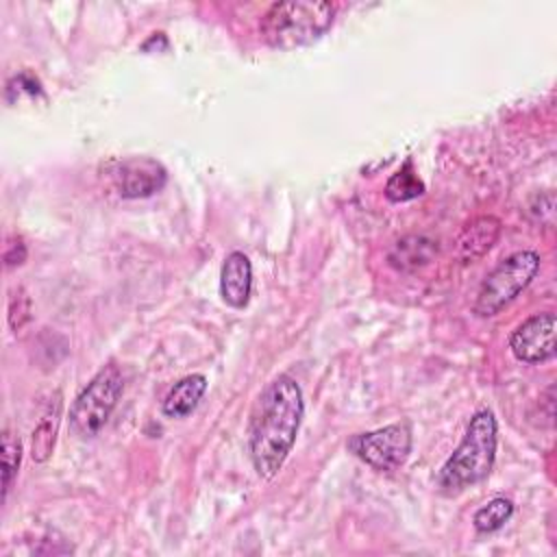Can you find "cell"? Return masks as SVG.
Listing matches in <instances>:
<instances>
[{
    "instance_id": "cell-16",
    "label": "cell",
    "mask_w": 557,
    "mask_h": 557,
    "mask_svg": "<svg viewBox=\"0 0 557 557\" xmlns=\"http://www.w3.org/2000/svg\"><path fill=\"white\" fill-rule=\"evenodd\" d=\"M20 459H22L20 437L4 429V433H2V500L7 498V494L11 490L13 476L17 474Z\"/></svg>"
},
{
    "instance_id": "cell-15",
    "label": "cell",
    "mask_w": 557,
    "mask_h": 557,
    "mask_svg": "<svg viewBox=\"0 0 557 557\" xmlns=\"http://www.w3.org/2000/svg\"><path fill=\"white\" fill-rule=\"evenodd\" d=\"M511 513H513V503L509 498L498 496L474 511L472 524L479 533H492V531H498L511 518Z\"/></svg>"
},
{
    "instance_id": "cell-2",
    "label": "cell",
    "mask_w": 557,
    "mask_h": 557,
    "mask_svg": "<svg viewBox=\"0 0 557 557\" xmlns=\"http://www.w3.org/2000/svg\"><path fill=\"white\" fill-rule=\"evenodd\" d=\"M496 459V418L490 409H479L466 429L463 440L437 472V487L455 496L483 481Z\"/></svg>"
},
{
    "instance_id": "cell-14",
    "label": "cell",
    "mask_w": 557,
    "mask_h": 557,
    "mask_svg": "<svg viewBox=\"0 0 557 557\" xmlns=\"http://www.w3.org/2000/svg\"><path fill=\"white\" fill-rule=\"evenodd\" d=\"M424 194V183L418 178V174L413 172V163L411 159H407L400 170L396 174L389 176L387 185H385V196L392 202H405L411 198H418Z\"/></svg>"
},
{
    "instance_id": "cell-5",
    "label": "cell",
    "mask_w": 557,
    "mask_h": 557,
    "mask_svg": "<svg viewBox=\"0 0 557 557\" xmlns=\"http://www.w3.org/2000/svg\"><path fill=\"white\" fill-rule=\"evenodd\" d=\"M540 263L542 259L535 250H520L500 261L481 283L474 300V313L492 318L505 309L522 289L529 287L540 272Z\"/></svg>"
},
{
    "instance_id": "cell-7",
    "label": "cell",
    "mask_w": 557,
    "mask_h": 557,
    "mask_svg": "<svg viewBox=\"0 0 557 557\" xmlns=\"http://www.w3.org/2000/svg\"><path fill=\"white\" fill-rule=\"evenodd\" d=\"M555 313L544 311L518 324L509 337V348L524 363H542L555 357Z\"/></svg>"
},
{
    "instance_id": "cell-9",
    "label": "cell",
    "mask_w": 557,
    "mask_h": 557,
    "mask_svg": "<svg viewBox=\"0 0 557 557\" xmlns=\"http://www.w3.org/2000/svg\"><path fill=\"white\" fill-rule=\"evenodd\" d=\"M500 220L496 215H479L472 218L461 233L457 235L455 250L461 263H472L481 259L500 237Z\"/></svg>"
},
{
    "instance_id": "cell-8",
    "label": "cell",
    "mask_w": 557,
    "mask_h": 557,
    "mask_svg": "<svg viewBox=\"0 0 557 557\" xmlns=\"http://www.w3.org/2000/svg\"><path fill=\"white\" fill-rule=\"evenodd\" d=\"M165 181V168L150 157L126 159L115 172V187L122 198H148L157 194Z\"/></svg>"
},
{
    "instance_id": "cell-18",
    "label": "cell",
    "mask_w": 557,
    "mask_h": 557,
    "mask_svg": "<svg viewBox=\"0 0 557 557\" xmlns=\"http://www.w3.org/2000/svg\"><path fill=\"white\" fill-rule=\"evenodd\" d=\"M4 268L11 270V268H17L26 261V244L22 242V237H11L7 239V246H4Z\"/></svg>"
},
{
    "instance_id": "cell-4",
    "label": "cell",
    "mask_w": 557,
    "mask_h": 557,
    "mask_svg": "<svg viewBox=\"0 0 557 557\" xmlns=\"http://www.w3.org/2000/svg\"><path fill=\"white\" fill-rule=\"evenodd\" d=\"M122 392L124 376L120 368L115 363H107L74 398L70 407V431L83 440L94 437L109 420Z\"/></svg>"
},
{
    "instance_id": "cell-10",
    "label": "cell",
    "mask_w": 557,
    "mask_h": 557,
    "mask_svg": "<svg viewBox=\"0 0 557 557\" xmlns=\"http://www.w3.org/2000/svg\"><path fill=\"white\" fill-rule=\"evenodd\" d=\"M250 289H252L250 259L239 250L228 252L220 270V294L224 302L235 309H242L250 300Z\"/></svg>"
},
{
    "instance_id": "cell-13",
    "label": "cell",
    "mask_w": 557,
    "mask_h": 557,
    "mask_svg": "<svg viewBox=\"0 0 557 557\" xmlns=\"http://www.w3.org/2000/svg\"><path fill=\"white\" fill-rule=\"evenodd\" d=\"M59 416H61V403L57 398L54 407H50V411L39 420V424L33 431L30 437V457L39 463L48 461V457L54 450V442H57V431H59Z\"/></svg>"
},
{
    "instance_id": "cell-1",
    "label": "cell",
    "mask_w": 557,
    "mask_h": 557,
    "mask_svg": "<svg viewBox=\"0 0 557 557\" xmlns=\"http://www.w3.org/2000/svg\"><path fill=\"white\" fill-rule=\"evenodd\" d=\"M305 413L300 385L281 374L261 392L248 429V453L259 476L272 479L285 463Z\"/></svg>"
},
{
    "instance_id": "cell-11",
    "label": "cell",
    "mask_w": 557,
    "mask_h": 557,
    "mask_svg": "<svg viewBox=\"0 0 557 557\" xmlns=\"http://www.w3.org/2000/svg\"><path fill=\"white\" fill-rule=\"evenodd\" d=\"M207 392V379L202 374H189V376H183L181 381H176L170 392L165 394L163 398V413L168 418H183V416H189L200 398L205 396Z\"/></svg>"
},
{
    "instance_id": "cell-3",
    "label": "cell",
    "mask_w": 557,
    "mask_h": 557,
    "mask_svg": "<svg viewBox=\"0 0 557 557\" xmlns=\"http://www.w3.org/2000/svg\"><path fill=\"white\" fill-rule=\"evenodd\" d=\"M335 20V4L326 0L274 2L261 17L259 30L268 46L292 50L320 39Z\"/></svg>"
},
{
    "instance_id": "cell-17",
    "label": "cell",
    "mask_w": 557,
    "mask_h": 557,
    "mask_svg": "<svg viewBox=\"0 0 557 557\" xmlns=\"http://www.w3.org/2000/svg\"><path fill=\"white\" fill-rule=\"evenodd\" d=\"M28 320H30V298L22 287H17L9 298V324L13 331H20Z\"/></svg>"
},
{
    "instance_id": "cell-6",
    "label": "cell",
    "mask_w": 557,
    "mask_h": 557,
    "mask_svg": "<svg viewBox=\"0 0 557 557\" xmlns=\"http://www.w3.org/2000/svg\"><path fill=\"white\" fill-rule=\"evenodd\" d=\"M348 450L379 472L400 468L411 453L409 422H394L376 431L357 433L348 440Z\"/></svg>"
},
{
    "instance_id": "cell-12",
    "label": "cell",
    "mask_w": 557,
    "mask_h": 557,
    "mask_svg": "<svg viewBox=\"0 0 557 557\" xmlns=\"http://www.w3.org/2000/svg\"><path fill=\"white\" fill-rule=\"evenodd\" d=\"M437 252V244L424 235H407L394 244L389 250V263L396 270H416L420 265H426L433 255Z\"/></svg>"
}]
</instances>
